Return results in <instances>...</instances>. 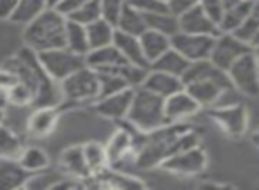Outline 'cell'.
I'll return each mask as SVG.
<instances>
[{
	"mask_svg": "<svg viewBox=\"0 0 259 190\" xmlns=\"http://www.w3.org/2000/svg\"><path fill=\"white\" fill-rule=\"evenodd\" d=\"M201 144V137L187 121L167 123L162 128L146 133L141 147L135 153V165L141 169L160 167L165 158L181 149Z\"/></svg>",
	"mask_w": 259,
	"mask_h": 190,
	"instance_id": "obj_1",
	"label": "cell"
},
{
	"mask_svg": "<svg viewBox=\"0 0 259 190\" xmlns=\"http://www.w3.org/2000/svg\"><path fill=\"white\" fill-rule=\"evenodd\" d=\"M181 80L185 91L201 105V108L215 107L227 91H234L227 71L217 68L209 59L190 62Z\"/></svg>",
	"mask_w": 259,
	"mask_h": 190,
	"instance_id": "obj_2",
	"label": "cell"
},
{
	"mask_svg": "<svg viewBox=\"0 0 259 190\" xmlns=\"http://www.w3.org/2000/svg\"><path fill=\"white\" fill-rule=\"evenodd\" d=\"M66 23L68 18L64 15H61L55 8H47L37 18L25 25L23 43L36 54L64 47Z\"/></svg>",
	"mask_w": 259,
	"mask_h": 190,
	"instance_id": "obj_3",
	"label": "cell"
},
{
	"mask_svg": "<svg viewBox=\"0 0 259 190\" xmlns=\"http://www.w3.org/2000/svg\"><path fill=\"white\" fill-rule=\"evenodd\" d=\"M124 121L142 133L162 128L163 125H167L165 100L144 87H137L134 93L128 118Z\"/></svg>",
	"mask_w": 259,
	"mask_h": 190,
	"instance_id": "obj_4",
	"label": "cell"
},
{
	"mask_svg": "<svg viewBox=\"0 0 259 190\" xmlns=\"http://www.w3.org/2000/svg\"><path fill=\"white\" fill-rule=\"evenodd\" d=\"M59 86H61L62 103L64 105H87L94 103L100 98L98 73L87 64L76 69L69 77H66Z\"/></svg>",
	"mask_w": 259,
	"mask_h": 190,
	"instance_id": "obj_5",
	"label": "cell"
},
{
	"mask_svg": "<svg viewBox=\"0 0 259 190\" xmlns=\"http://www.w3.org/2000/svg\"><path fill=\"white\" fill-rule=\"evenodd\" d=\"M227 77L234 91L245 96H259V54L255 48L243 54L229 69Z\"/></svg>",
	"mask_w": 259,
	"mask_h": 190,
	"instance_id": "obj_6",
	"label": "cell"
},
{
	"mask_svg": "<svg viewBox=\"0 0 259 190\" xmlns=\"http://www.w3.org/2000/svg\"><path fill=\"white\" fill-rule=\"evenodd\" d=\"M37 59H39V64L43 66V69L48 73V77L54 79L55 82H59V84H61L66 77L75 73L76 69L85 66V57H83V55L75 54V52H71L66 47L39 52Z\"/></svg>",
	"mask_w": 259,
	"mask_h": 190,
	"instance_id": "obj_7",
	"label": "cell"
},
{
	"mask_svg": "<svg viewBox=\"0 0 259 190\" xmlns=\"http://www.w3.org/2000/svg\"><path fill=\"white\" fill-rule=\"evenodd\" d=\"M208 116L231 139H241L247 135L250 116H248L247 107H243L241 103H219L215 107H209Z\"/></svg>",
	"mask_w": 259,
	"mask_h": 190,
	"instance_id": "obj_8",
	"label": "cell"
},
{
	"mask_svg": "<svg viewBox=\"0 0 259 190\" xmlns=\"http://www.w3.org/2000/svg\"><path fill=\"white\" fill-rule=\"evenodd\" d=\"M160 167L163 171L170 172L176 176H197L201 172H204V169L208 167V153L202 149V146H194L188 149H181L178 153L170 155L169 158L162 162Z\"/></svg>",
	"mask_w": 259,
	"mask_h": 190,
	"instance_id": "obj_9",
	"label": "cell"
},
{
	"mask_svg": "<svg viewBox=\"0 0 259 190\" xmlns=\"http://www.w3.org/2000/svg\"><path fill=\"white\" fill-rule=\"evenodd\" d=\"M248 50H252L250 45L238 40L234 34L219 32L215 36V43H213V50H211V55H209V61H211L217 68L227 71V69H229L241 55L247 54Z\"/></svg>",
	"mask_w": 259,
	"mask_h": 190,
	"instance_id": "obj_10",
	"label": "cell"
},
{
	"mask_svg": "<svg viewBox=\"0 0 259 190\" xmlns=\"http://www.w3.org/2000/svg\"><path fill=\"white\" fill-rule=\"evenodd\" d=\"M213 43H215V36H208V34H188V32H181V30H178L170 37V45H172L174 50H178L190 62L209 59L213 50Z\"/></svg>",
	"mask_w": 259,
	"mask_h": 190,
	"instance_id": "obj_11",
	"label": "cell"
},
{
	"mask_svg": "<svg viewBox=\"0 0 259 190\" xmlns=\"http://www.w3.org/2000/svg\"><path fill=\"white\" fill-rule=\"evenodd\" d=\"M134 93L135 89L132 87H126V89H121L114 94H108V96L98 98L94 101V110H96L98 116L105 119H110V121H124L128 118L130 107H132V100H134Z\"/></svg>",
	"mask_w": 259,
	"mask_h": 190,
	"instance_id": "obj_12",
	"label": "cell"
},
{
	"mask_svg": "<svg viewBox=\"0 0 259 190\" xmlns=\"http://www.w3.org/2000/svg\"><path fill=\"white\" fill-rule=\"evenodd\" d=\"M178 23H180L181 32L208 34V36H217V34L220 32L215 20H213L201 6H195V8H192L190 11L178 16Z\"/></svg>",
	"mask_w": 259,
	"mask_h": 190,
	"instance_id": "obj_13",
	"label": "cell"
},
{
	"mask_svg": "<svg viewBox=\"0 0 259 190\" xmlns=\"http://www.w3.org/2000/svg\"><path fill=\"white\" fill-rule=\"evenodd\" d=\"M201 110V105L185 89L165 98V118L167 123H183Z\"/></svg>",
	"mask_w": 259,
	"mask_h": 190,
	"instance_id": "obj_14",
	"label": "cell"
},
{
	"mask_svg": "<svg viewBox=\"0 0 259 190\" xmlns=\"http://www.w3.org/2000/svg\"><path fill=\"white\" fill-rule=\"evenodd\" d=\"M126 62L128 61L119 54V50L114 45L94 48V50H89V54L85 55V64L98 73H107V71L117 73Z\"/></svg>",
	"mask_w": 259,
	"mask_h": 190,
	"instance_id": "obj_15",
	"label": "cell"
},
{
	"mask_svg": "<svg viewBox=\"0 0 259 190\" xmlns=\"http://www.w3.org/2000/svg\"><path fill=\"white\" fill-rule=\"evenodd\" d=\"M141 87L158 94V96H162L163 100H165V98H169L170 94L185 89V84H183V80H181V77H174L165 71H158V69L149 68L144 84H142Z\"/></svg>",
	"mask_w": 259,
	"mask_h": 190,
	"instance_id": "obj_16",
	"label": "cell"
},
{
	"mask_svg": "<svg viewBox=\"0 0 259 190\" xmlns=\"http://www.w3.org/2000/svg\"><path fill=\"white\" fill-rule=\"evenodd\" d=\"M59 167L61 172L66 176H71L76 179H85L91 176L89 167L85 164V157H83V147L82 144L78 146H69L59 157Z\"/></svg>",
	"mask_w": 259,
	"mask_h": 190,
	"instance_id": "obj_17",
	"label": "cell"
},
{
	"mask_svg": "<svg viewBox=\"0 0 259 190\" xmlns=\"http://www.w3.org/2000/svg\"><path fill=\"white\" fill-rule=\"evenodd\" d=\"M114 45L119 50V54L130 62V64H137V66H146L149 68V62L144 55V50H142V45L139 36H134V34H126L121 32V30L115 29L114 34Z\"/></svg>",
	"mask_w": 259,
	"mask_h": 190,
	"instance_id": "obj_18",
	"label": "cell"
},
{
	"mask_svg": "<svg viewBox=\"0 0 259 190\" xmlns=\"http://www.w3.org/2000/svg\"><path fill=\"white\" fill-rule=\"evenodd\" d=\"M59 123V107H36L27 121V130L34 137H48Z\"/></svg>",
	"mask_w": 259,
	"mask_h": 190,
	"instance_id": "obj_19",
	"label": "cell"
},
{
	"mask_svg": "<svg viewBox=\"0 0 259 190\" xmlns=\"http://www.w3.org/2000/svg\"><path fill=\"white\" fill-rule=\"evenodd\" d=\"M30 172L20 165L15 158H0V190L25 188Z\"/></svg>",
	"mask_w": 259,
	"mask_h": 190,
	"instance_id": "obj_20",
	"label": "cell"
},
{
	"mask_svg": "<svg viewBox=\"0 0 259 190\" xmlns=\"http://www.w3.org/2000/svg\"><path fill=\"white\" fill-rule=\"evenodd\" d=\"M139 40H141L142 50H144V55L149 64H151L155 59H158L163 52H167L172 47V45H170V36L158 32V30H153V29H146L144 32L139 36Z\"/></svg>",
	"mask_w": 259,
	"mask_h": 190,
	"instance_id": "obj_21",
	"label": "cell"
},
{
	"mask_svg": "<svg viewBox=\"0 0 259 190\" xmlns=\"http://www.w3.org/2000/svg\"><path fill=\"white\" fill-rule=\"evenodd\" d=\"M188 66H190V61L170 47L169 50L163 52L158 59H155V61L149 64V68L158 69V71H165V73L174 75V77H183L185 71L188 69Z\"/></svg>",
	"mask_w": 259,
	"mask_h": 190,
	"instance_id": "obj_22",
	"label": "cell"
},
{
	"mask_svg": "<svg viewBox=\"0 0 259 190\" xmlns=\"http://www.w3.org/2000/svg\"><path fill=\"white\" fill-rule=\"evenodd\" d=\"M85 29H87V40H89L91 50L114 43L115 25L112 22H108L107 18L96 20V22L85 25Z\"/></svg>",
	"mask_w": 259,
	"mask_h": 190,
	"instance_id": "obj_23",
	"label": "cell"
},
{
	"mask_svg": "<svg viewBox=\"0 0 259 190\" xmlns=\"http://www.w3.org/2000/svg\"><path fill=\"white\" fill-rule=\"evenodd\" d=\"M115 29L126 34H134V36H141L148 25H146V18L141 11H137L132 6L124 4L122 11L119 13L117 20H115Z\"/></svg>",
	"mask_w": 259,
	"mask_h": 190,
	"instance_id": "obj_24",
	"label": "cell"
},
{
	"mask_svg": "<svg viewBox=\"0 0 259 190\" xmlns=\"http://www.w3.org/2000/svg\"><path fill=\"white\" fill-rule=\"evenodd\" d=\"M64 47L71 52L85 57L89 54V40H87V29L82 23H76L73 20H68L66 23V36H64Z\"/></svg>",
	"mask_w": 259,
	"mask_h": 190,
	"instance_id": "obj_25",
	"label": "cell"
},
{
	"mask_svg": "<svg viewBox=\"0 0 259 190\" xmlns=\"http://www.w3.org/2000/svg\"><path fill=\"white\" fill-rule=\"evenodd\" d=\"M233 34L243 43L250 45L252 48L255 47L259 37V0L250 2V11H248L247 18L243 20V23Z\"/></svg>",
	"mask_w": 259,
	"mask_h": 190,
	"instance_id": "obj_26",
	"label": "cell"
},
{
	"mask_svg": "<svg viewBox=\"0 0 259 190\" xmlns=\"http://www.w3.org/2000/svg\"><path fill=\"white\" fill-rule=\"evenodd\" d=\"M16 160L30 174L50 167V157H48V153L43 147H37V146H27V147L23 146L22 153H20V157Z\"/></svg>",
	"mask_w": 259,
	"mask_h": 190,
	"instance_id": "obj_27",
	"label": "cell"
},
{
	"mask_svg": "<svg viewBox=\"0 0 259 190\" xmlns=\"http://www.w3.org/2000/svg\"><path fill=\"white\" fill-rule=\"evenodd\" d=\"M47 8H50L48 0H18V6H16L9 22L18 23V25H27L34 18H37Z\"/></svg>",
	"mask_w": 259,
	"mask_h": 190,
	"instance_id": "obj_28",
	"label": "cell"
},
{
	"mask_svg": "<svg viewBox=\"0 0 259 190\" xmlns=\"http://www.w3.org/2000/svg\"><path fill=\"white\" fill-rule=\"evenodd\" d=\"M248 11H250V2H248V0H243V2H240V4L226 9L222 18H220V22H219V30L220 32L233 34L234 30L243 23V20L247 18Z\"/></svg>",
	"mask_w": 259,
	"mask_h": 190,
	"instance_id": "obj_29",
	"label": "cell"
},
{
	"mask_svg": "<svg viewBox=\"0 0 259 190\" xmlns=\"http://www.w3.org/2000/svg\"><path fill=\"white\" fill-rule=\"evenodd\" d=\"M144 18H146L148 29L158 30V32L167 34V36H170V37L180 30L178 16L172 15L169 9H167V11H160V13H149V15H144Z\"/></svg>",
	"mask_w": 259,
	"mask_h": 190,
	"instance_id": "obj_30",
	"label": "cell"
},
{
	"mask_svg": "<svg viewBox=\"0 0 259 190\" xmlns=\"http://www.w3.org/2000/svg\"><path fill=\"white\" fill-rule=\"evenodd\" d=\"M82 147H83V157H85V164H87V167H89L91 174H96V172L103 171L105 167H110V165H108V157H107V149H105V144L91 140V142L82 144Z\"/></svg>",
	"mask_w": 259,
	"mask_h": 190,
	"instance_id": "obj_31",
	"label": "cell"
},
{
	"mask_svg": "<svg viewBox=\"0 0 259 190\" xmlns=\"http://www.w3.org/2000/svg\"><path fill=\"white\" fill-rule=\"evenodd\" d=\"M6 101L15 107H27V105H34L36 100V91L29 86V84L16 80L8 91H6Z\"/></svg>",
	"mask_w": 259,
	"mask_h": 190,
	"instance_id": "obj_32",
	"label": "cell"
},
{
	"mask_svg": "<svg viewBox=\"0 0 259 190\" xmlns=\"http://www.w3.org/2000/svg\"><path fill=\"white\" fill-rule=\"evenodd\" d=\"M23 149V142L11 128L0 125V158H18Z\"/></svg>",
	"mask_w": 259,
	"mask_h": 190,
	"instance_id": "obj_33",
	"label": "cell"
},
{
	"mask_svg": "<svg viewBox=\"0 0 259 190\" xmlns=\"http://www.w3.org/2000/svg\"><path fill=\"white\" fill-rule=\"evenodd\" d=\"M62 172H54V171H39V172H32L29 176L25 183V188H32V190H54V186L57 185V181L62 178Z\"/></svg>",
	"mask_w": 259,
	"mask_h": 190,
	"instance_id": "obj_34",
	"label": "cell"
},
{
	"mask_svg": "<svg viewBox=\"0 0 259 190\" xmlns=\"http://www.w3.org/2000/svg\"><path fill=\"white\" fill-rule=\"evenodd\" d=\"M100 18H103V13H101V6L98 0H89L80 9H76L71 16H68V20L82 23V25H89V23L96 22Z\"/></svg>",
	"mask_w": 259,
	"mask_h": 190,
	"instance_id": "obj_35",
	"label": "cell"
},
{
	"mask_svg": "<svg viewBox=\"0 0 259 190\" xmlns=\"http://www.w3.org/2000/svg\"><path fill=\"white\" fill-rule=\"evenodd\" d=\"M98 79H100V98L108 96V94H114V93H117V91L128 87V84L124 82V79L115 71L98 73Z\"/></svg>",
	"mask_w": 259,
	"mask_h": 190,
	"instance_id": "obj_36",
	"label": "cell"
},
{
	"mask_svg": "<svg viewBox=\"0 0 259 190\" xmlns=\"http://www.w3.org/2000/svg\"><path fill=\"white\" fill-rule=\"evenodd\" d=\"M148 71H149V68H146V66H137V64H130V62H126L117 73L124 79V82L128 84V87L137 89V87H141L142 84H144Z\"/></svg>",
	"mask_w": 259,
	"mask_h": 190,
	"instance_id": "obj_37",
	"label": "cell"
},
{
	"mask_svg": "<svg viewBox=\"0 0 259 190\" xmlns=\"http://www.w3.org/2000/svg\"><path fill=\"white\" fill-rule=\"evenodd\" d=\"M126 4L141 11L142 15H149V13H160L167 11V2L165 0H126Z\"/></svg>",
	"mask_w": 259,
	"mask_h": 190,
	"instance_id": "obj_38",
	"label": "cell"
},
{
	"mask_svg": "<svg viewBox=\"0 0 259 190\" xmlns=\"http://www.w3.org/2000/svg\"><path fill=\"white\" fill-rule=\"evenodd\" d=\"M101 6V13H103V18H107L108 22H112L115 25V20H117L119 13L124 8L126 0H98Z\"/></svg>",
	"mask_w": 259,
	"mask_h": 190,
	"instance_id": "obj_39",
	"label": "cell"
},
{
	"mask_svg": "<svg viewBox=\"0 0 259 190\" xmlns=\"http://www.w3.org/2000/svg\"><path fill=\"white\" fill-rule=\"evenodd\" d=\"M195 6H201V0H167V8L172 15L180 16L183 13L190 11Z\"/></svg>",
	"mask_w": 259,
	"mask_h": 190,
	"instance_id": "obj_40",
	"label": "cell"
},
{
	"mask_svg": "<svg viewBox=\"0 0 259 190\" xmlns=\"http://www.w3.org/2000/svg\"><path fill=\"white\" fill-rule=\"evenodd\" d=\"M201 8L215 20V23L219 25L220 18L224 15V0H201Z\"/></svg>",
	"mask_w": 259,
	"mask_h": 190,
	"instance_id": "obj_41",
	"label": "cell"
},
{
	"mask_svg": "<svg viewBox=\"0 0 259 190\" xmlns=\"http://www.w3.org/2000/svg\"><path fill=\"white\" fill-rule=\"evenodd\" d=\"M85 2H89V0H61V2L55 6V9H57L61 15H64L66 18H68V16H71L76 9L82 8Z\"/></svg>",
	"mask_w": 259,
	"mask_h": 190,
	"instance_id": "obj_42",
	"label": "cell"
},
{
	"mask_svg": "<svg viewBox=\"0 0 259 190\" xmlns=\"http://www.w3.org/2000/svg\"><path fill=\"white\" fill-rule=\"evenodd\" d=\"M18 0H0V20H11Z\"/></svg>",
	"mask_w": 259,
	"mask_h": 190,
	"instance_id": "obj_43",
	"label": "cell"
},
{
	"mask_svg": "<svg viewBox=\"0 0 259 190\" xmlns=\"http://www.w3.org/2000/svg\"><path fill=\"white\" fill-rule=\"evenodd\" d=\"M16 80H18V79H16V77L13 75L9 69H6V68H2V66H0V91H2V93H6V91H8L9 87L16 82Z\"/></svg>",
	"mask_w": 259,
	"mask_h": 190,
	"instance_id": "obj_44",
	"label": "cell"
},
{
	"mask_svg": "<svg viewBox=\"0 0 259 190\" xmlns=\"http://www.w3.org/2000/svg\"><path fill=\"white\" fill-rule=\"evenodd\" d=\"M252 144H255V146L259 147V128L255 130L254 133H252Z\"/></svg>",
	"mask_w": 259,
	"mask_h": 190,
	"instance_id": "obj_45",
	"label": "cell"
},
{
	"mask_svg": "<svg viewBox=\"0 0 259 190\" xmlns=\"http://www.w3.org/2000/svg\"><path fill=\"white\" fill-rule=\"evenodd\" d=\"M59 2H61V0H48V6H50V8H55Z\"/></svg>",
	"mask_w": 259,
	"mask_h": 190,
	"instance_id": "obj_46",
	"label": "cell"
},
{
	"mask_svg": "<svg viewBox=\"0 0 259 190\" xmlns=\"http://www.w3.org/2000/svg\"><path fill=\"white\" fill-rule=\"evenodd\" d=\"M2 121H4V108H0V125H2Z\"/></svg>",
	"mask_w": 259,
	"mask_h": 190,
	"instance_id": "obj_47",
	"label": "cell"
},
{
	"mask_svg": "<svg viewBox=\"0 0 259 190\" xmlns=\"http://www.w3.org/2000/svg\"><path fill=\"white\" fill-rule=\"evenodd\" d=\"M254 48H259V40H257V43H255V47Z\"/></svg>",
	"mask_w": 259,
	"mask_h": 190,
	"instance_id": "obj_48",
	"label": "cell"
},
{
	"mask_svg": "<svg viewBox=\"0 0 259 190\" xmlns=\"http://www.w3.org/2000/svg\"><path fill=\"white\" fill-rule=\"evenodd\" d=\"M255 50H257V54H259V48H255Z\"/></svg>",
	"mask_w": 259,
	"mask_h": 190,
	"instance_id": "obj_49",
	"label": "cell"
},
{
	"mask_svg": "<svg viewBox=\"0 0 259 190\" xmlns=\"http://www.w3.org/2000/svg\"><path fill=\"white\" fill-rule=\"evenodd\" d=\"M248 2H254V0H248Z\"/></svg>",
	"mask_w": 259,
	"mask_h": 190,
	"instance_id": "obj_50",
	"label": "cell"
},
{
	"mask_svg": "<svg viewBox=\"0 0 259 190\" xmlns=\"http://www.w3.org/2000/svg\"><path fill=\"white\" fill-rule=\"evenodd\" d=\"M165 2H167V0H165Z\"/></svg>",
	"mask_w": 259,
	"mask_h": 190,
	"instance_id": "obj_51",
	"label": "cell"
}]
</instances>
